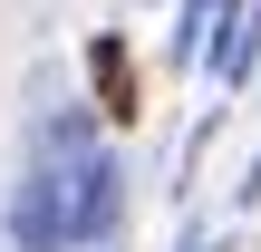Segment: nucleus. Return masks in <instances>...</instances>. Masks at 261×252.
<instances>
[{"instance_id": "f257e3e1", "label": "nucleus", "mask_w": 261, "mask_h": 252, "mask_svg": "<svg viewBox=\"0 0 261 252\" xmlns=\"http://www.w3.org/2000/svg\"><path fill=\"white\" fill-rule=\"evenodd\" d=\"M39 185H48V204H58V233L68 243H97L107 223H116V165H107V146H97V126L87 117H48V136H39V165H29Z\"/></svg>"}, {"instance_id": "f03ea898", "label": "nucleus", "mask_w": 261, "mask_h": 252, "mask_svg": "<svg viewBox=\"0 0 261 252\" xmlns=\"http://www.w3.org/2000/svg\"><path fill=\"white\" fill-rule=\"evenodd\" d=\"M87 78H97V107H107V117H136V68H126V39H97V49H87Z\"/></svg>"}, {"instance_id": "7ed1b4c3", "label": "nucleus", "mask_w": 261, "mask_h": 252, "mask_svg": "<svg viewBox=\"0 0 261 252\" xmlns=\"http://www.w3.org/2000/svg\"><path fill=\"white\" fill-rule=\"evenodd\" d=\"M194 252H213V243H194Z\"/></svg>"}]
</instances>
